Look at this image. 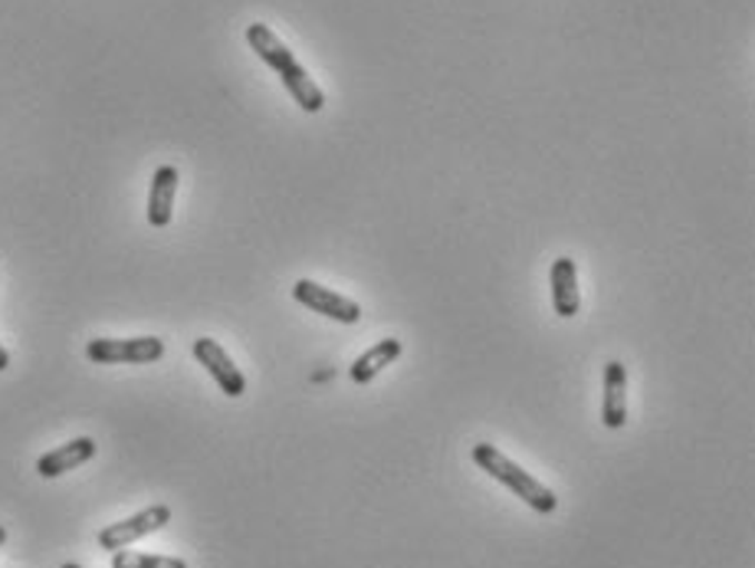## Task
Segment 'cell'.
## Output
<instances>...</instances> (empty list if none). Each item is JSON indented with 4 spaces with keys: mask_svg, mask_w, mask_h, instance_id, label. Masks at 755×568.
I'll return each mask as SVG.
<instances>
[{
    "mask_svg": "<svg viewBox=\"0 0 755 568\" xmlns=\"http://www.w3.org/2000/svg\"><path fill=\"white\" fill-rule=\"evenodd\" d=\"M247 43H251V50L263 60V63L280 72L286 92L296 99V106H300L303 112H310V116L322 112L325 92L315 86V79L306 72V66H300V60L293 57V50H290L266 23H251V27H247Z\"/></svg>",
    "mask_w": 755,
    "mask_h": 568,
    "instance_id": "cell-1",
    "label": "cell"
},
{
    "mask_svg": "<svg viewBox=\"0 0 755 568\" xmlns=\"http://www.w3.org/2000/svg\"><path fill=\"white\" fill-rule=\"evenodd\" d=\"M473 463H477L480 470H487L493 480H500L509 493H516L522 503L532 506L536 512L549 516V512L559 509V497H556L542 480H536L529 470H522L516 460H509L500 447H493V443H477V447H473Z\"/></svg>",
    "mask_w": 755,
    "mask_h": 568,
    "instance_id": "cell-2",
    "label": "cell"
},
{
    "mask_svg": "<svg viewBox=\"0 0 755 568\" xmlns=\"http://www.w3.org/2000/svg\"><path fill=\"white\" fill-rule=\"evenodd\" d=\"M86 359L96 365H151L165 359V342L155 335L138 339H92L86 345Z\"/></svg>",
    "mask_w": 755,
    "mask_h": 568,
    "instance_id": "cell-3",
    "label": "cell"
},
{
    "mask_svg": "<svg viewBox=\"0 0 755 568\" xmlns=\"http://www.w3.org/2000/svg\"><path fill=\"white\" fill-rule=\"evenodd\" d=\"M168 522H171V509H168V506L165 503L148 506V509H141V512L128 516V519H122V522L106 526V529L99 532V549H106V552L128 549L131 542H138V539H145V536H151V532L165 529Z\"/></svg>",
    "mask_w": 755,
    "mask_h": 568,
    "instance_id": "cell-4",
    "label": "cell"
},
{
    "mask_svg": "<svg viewBox=\"0 0 755 568\" xmlns=\"http://www.w3.org/2000/svg\"><path fill=\"white\" fill-rule=\"evenodd\" d=\"M293 300L306 310H313L318 316L342 322V325H355L362 319V306L342 293H332L329 286H318L315 280H296L293 286Z\"/></svg>",
    "mask_w": 755,
    "mask_h": 568,
    "instance_id": "cell-5",
    "label": "cell"
},
{
    "mask_svg": "<svg viewBox=\"0 0 755 568\" xmlns=\"http://www.w3.org/2000/svg\"><path fill=\"white\" fill-rule=\"evenodd\" d=\"M190 352H194V359L207 369V375L217 381V388H220L227 398H241V394L247 391L244 372L234 365V359L224 352V345H220L217 339H194Z\"/></svg>",
    "mask_w": 755,
    "mask_h": 568,
    "instance_id": "cell-6",
    "label": "cell"
},
{
    "mask_svg": "<svg viewBox=\"0 0 755 568\" xmlns=\"http://www.w3.org/2000/svg\"><path fill=\"white\" fill-rule=\"evenodd\" d=\"M601 421L611 431L628 424V369L621 362L605 365V398H601Z\"/></svg>",
    "mask_w": 755,
    "mask_h": 568,
    "instance_id": "cell-7",
    "label": "cell"
},
{
    "mask_svg": "<svg viewBox=\"0 0 755 568\" xmlns=\"http://www.w3.org/2000/svg\"><path fill=\"white\" fill-rule=\"evenodd\" d=\"M92 457H96V441H92V438H76V441L60 443L57 450L43 453V457L37 460V473H40L43 480H57V477H63L69 470L82 467V463L92 460Z\"/></svg>",
    "mask_w": 755,
    "mask_h": 568,
    "instance_id": "cell-8",
    "label": "cell"
},
{
    "mask_svg": "<svg viewBox=\"0 0 755 568\" xmlns=\"http://www.w3.org/2000/svg\"><path fill=\"white\" fill-rule=\"evenodd\" d=\"M549 283H552V306H556V316L562 319L578 316L581 293H578V266H575V259H568V256L552 259Z\"/></svg>",
    "mask_w": 755,
    "mask_h": 568,
    "instance_id": "cell-9",
    "label": "cell"
},
{
    "mask_svg": "<svg viewBox=\"0 0 755 568\" xmlns=\"http://www.w3.org/2000/svg\"><path fill=\"white\" fill-rule=\"evenodd\" d=\"M175 194H178V168L175 165H161L151 178L148 190V224L151 227H168L171 214H175Z\"/></svg>",
    "mask_w": 755,
    "mask_h": 568,
    "instance_id": "cell-10",
    "label": "cell"
},
{
    "mask_svg": "<svg viewBox=\"0 0 755 568\" xmlns=\"http://www.w3.org/2000/svg\"><path fill=\"white\" fill-rule=\"evenodd\" d=\"M401 352H404L401 339H381V342H375L369 352H362V355L355 359V365L349 369V375H352L355 384H369V381H375L391 362H398Z\"/></svg>",
    "mask_w": 755,
    "mask_h": 568,
    "instance_id": "cell-11",
    "label": "cell"
},
{
    "mask_svg": "<svg viewBox=\"0 0 755 568\" xmlns=\"http://www.w3.org/2000/svg\"><path fill=\"white\" fill-rule=\"evenodd\" d=\"M112 568H188V562L175 556H145V552L119 549L112 552Z\"/></svg>",
    "mask_w": 755,
    "mask_h": 568,
    "instance_id": "cell-12",
    "label": "cell"
},
{
    "mask_svg": "<svg viewBox=\"0 0 755 568\" xmlns=\"http://www.w3.org/2000/svg\"><path fill=\"white\" fill-rule=\"evenodd\" d=\"M7 365H10V352L0 345V372H7Z\"/></svg>",
    "mask_w": 755,
    "mask_h": 568,
    "instance_id": "cell-13",
    "label": "cell"
},
{
    "mask_svg": "<svg viewBox=\"0 0 755 568\" xmlns=\"http://www.w3.org/2000/svg\"><path fill=\"white\" fill-rule=\"evenodd\" d=\"M3 542H7V529L0 526V546H3Z\"/></svg>",
    "mask_w": 755,
    "mask_h": 568,
    "instance_id": "cell-14",
    "label": "cell"
},
{
    "mask_svg": "<svg viewBox=\"0 0 755 568\" xmlns=\"http://www.w3.org/2000/svg\"><path fill=\"white\" fill-rule=\"evenodd\" d=\"M60 568H82V566H76V562H66V566H60Z\"/></svg>",
    "mask_w": 755,
    "mask_h": 568,
    "instance_id": "cell-15",
    "label": "cell"
}]
</instances>
